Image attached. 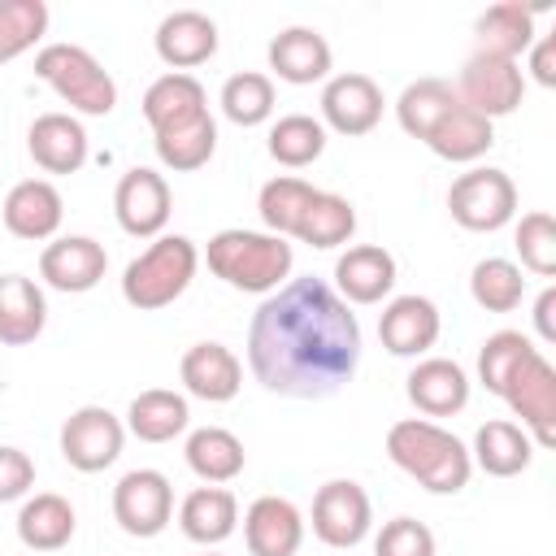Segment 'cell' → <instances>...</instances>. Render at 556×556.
<instances>
[{
    "label": "cell",
    "instance_id": "1",
    "mask_svg": "<svg viewBox=\"0 0 556 556\" xmlns=\"http://www.w3.org/2000/svg\"><path fill=\"white\" fill-rule=\"evenodd\" d=\"M361 365V326L321 278H291L248 321L252 378L287 400H326Z\"/></svg>",
    "mask_w": 556,
    "mask_h": 556
},
{
    "label": "cell",
    "instance_id": "2",
    "mask_svg": "<svg viewBox=\"0 0 556 556\" xmlns=\"http://www.w3.org/2000/svg\"><path fill=\"white\" fill-rule=\"evenodd\" d=\"M387 456L430 495H456L473 478L469 447L430 417H404L387 430Z\"/></svg>",
    "mask_w": 556,
    "mask_h": 556
},
{
    "label": "cell",
    "instance_id": "3",
    "mask_svg": "<svg viewBox=\"0 0 556 556\" xmlns=\"http://www.w3.org/2000/svg\"><path fill=\"white\" fill-rule=\"evenodd\" d=\"M204 261L226 287L248 291V295H269V291H278L287 282L295 252H291V243L282 235L230 226V230H217L208 239Z\"/></svg>",
    "mask_w": 556,
    "mask_h": 556
},
{
    "label": "cell",
    "instance_id": "4",
    "mask_svg": "<svg viewBox=\"0 0 556 556\" xmlns=\"http://www.w3.org/2000/svg\"><path fill=\"white\" fill-rule=\"evenodd\" d=\"M195 269H200V248L187 235H156L122 269V300L139 313H156L191 287Z\"/></svg>",
    "mask_w": 556,
    "mask_h": 556
},
{
    "label": "cell",
    "instance_id": "5",
    "mask_svg": "<svg viewBox=\"0 0 556 556\" xmlns=\"http://www.w3.org/2000/svg\"><path fill=\"white\" fill-rule=\"evenodd\" d=\"M35 78H43L83 117H109L117 109L113 74L78 43H43L35 52Z\"/></svg>",
    "mask_w": 556,
    "mask_h": 556
},
{
    "label": "cell",
    "instance_id": "6",
    "mask_svg": "<svg viewBox=\"0 0 556 556\" xmlns=\"http://www.w3.org/2000/svg\"><path fill=\"white\" fill-rule=\"evenodd\" d=\"M452 222L478 235H491L517 217V182L495 165H473L447 187Z\"/></svg>",
    "mask_w": 556,
    "mask_h": 556
},
{
    "label": "cell",
    "instance_id": "7",
    "mask_svg": "<svg viewBox=\"0 0 556 556\" xmlns=\"http://www.w3.org/2000/svg\"><path fill=\"white\" fill-rule=\"evenodd\" d=\"M500 400L521 417L534 447H556V369L539 348L508 374Z\"/></svg>",
    "mask_w": 556,
    "mask_h": 556
},
{
    "label": "cell",
    "instance_id": "8",
    "mask_svg": "<svg viewBox=\"0 0 556 556\" xmlns=\"http://www.w3.org/2000/svg\"><path fill=\"white\" fill-rule=\"evenodd\" d=\"M456 100L473 113H482L486 122L495 117H508L521 96H526V74L517 61L508 56H491V52H469L460 74H456Z\"/></svg>",
    "mask_w": 556,
    "mask_h": 556
},
{
    "label": "cell",
    "instance_id": "9",
    "mask_svg": "<svg viewBox=\"0 0 556 556\" xmlns=\"http://www.w3.org/2000/svg\"><path fill=\"white\" fill-rule=\"evenodd\" d=\"M126 443V426L117 413H109L104 404H83L65 417L61 426V456L70 469L78 473H100L122 456Z\"/></svg>",
    "mask_w": 556,
    "mask_h": 556
},
{
    "label": "cell",
    "instance_id": "10",
    "mask_svg": "<svg viewBox=\"0 0 556 556\" xmlns=\"http://www.w3.org/2000/svg\"><path fill=\"white\" fill-rule=\"evenodd\" d=\"M113 521L130 539H156L174 521V486L161 469H130L113 486Z\"/></svg>",
    "mask_w": 556,
    "mask_h": 556
},
{
    "label": "cell",
    "instance_id": "11",
    "mask_svg": "<svg viewBox=\"0 0 556 556\" xmlns=\"http://www.w3.org/2000/svg\"><path fill=\"white\" fill-rule=\"evenodd\" d=\"M374 526L369 491L352 478H330L313 495V534L326 547H356Z\"/></svg>",
    "mask_w": 556,
    "mask_h": 556
},
{
    "label": "cell",
    "instance_id": "12",
    "mask_svg": "<svg viewBox=\"0 0 556 556\" xmlns=\"http://www.w3.org/2000/svg\"><path fill=\"white\" fill-rule=\"evenodd\" d=\"M169 208H174V195H169L165 174H156L148 165H135V169H126L117 178L113 217H117V226L130 239H156V235H165Z\"/></svg>",
    "mask_w": 556,
    "mask_h": 556
},
{
    "label": "cell",
    "instance_id": "13",
    "mask_svg": "<svg viewBox=\"0 0 556 556\" xmlns=\"http://www.w3.org/2000/svg\"><path fill=\"white\" fill-rule=\"evenodd\" d=\"M382 109H387L382 87L369 74L348 70V74L326 78V87H321V117L317 122L330 126L334 135L356 139V135H369L382 122Z\"/></svg>",
    "mask_w": 556,
    "mask_h": 556
},
{
    "label": "cell",
    "instance_id": "14",
    "mask_svg": "<svg viewBox=\"0 0 556 556\" xmlns=\"http://www.w3.org/2000/svg\"><path fill=\"white\" fill-rule=\"evenodd\" d=\"M104 269H109V252L91 235H61L39 252V278L65 295H83L100 287Z\"/></svg>",
    "mask_w": 556,
    "mask_h": 556
},
{
    "label": "cell",
    "instance_id": "15",
    "mask_svg": "<svg viewBox=\"0 0 556 556\" xmlns=\"http://www.w3.org/2000/svg\"><path fill=\"white\" fill-rule=\"evenodd\" d=\"M0 217H4V230L13 239L43 243V239H52L61 230L65 200L48 178H22V182L9 187V195L0 204Z\"/></svg>",
    "mask_w": 556,
    "mask_h": 556
},
{
    "label": "cell",
    "instance_id": "16",
    "mask_svg": "<svg viewBox=\"0 0 556 556\" xmlns=\"http://www.w3.org/2000/svg\"><path fill=\"white\" fill-rule=\"evenodd\" d=\"M439 330H443V317L426 295H395L378 317V339L391 356H413V361L426 356L439 343Z\"/></svg>",
    "mask_w": 556,
    "mask_h": 556
},
{
    "label": "cell",
    "instance_id": "17",
    "mask_svg": "<svg viewBox=\"0 0 556 556\" xmlns=\"http://www.w3.org/2000/svg\"><path fill=\"white\" fill-rule=\"evenodd\" d=\"M26 148L43 174H78L91 156L87 126L74 113H39L26 130Z\"/></svg>",
    "mask_w": 556,
    "mask_h": 556
},
{
    "label": "cell",
    "instance_id": "18",
    "mask_svg": "<svg viewBox=\"0 0 556 556\" xmlns=\"http://www.w3.org/2000/svg\"><path fill=\"white\" fill-rule=\"evenodd\" d=\"M243 543L252 556H295L304 543V513L287 495H256L243 513Z\"/></svg>",
    "mask_w": 556,
    "mask_h": 556
},
{
    "label": "cell",
    "instance_id": "19",
    "mask_svg": "<svg viewBox=\"0 0 556 556\" xmlns=\"http://www.w3.org/2000/svg\"><path fill=\"white\" fill-rule=\"evenodd\" d=\"M152 43H156V56L174 74H187V70L213 61V52H217V22L208 13H200V9H174V13L161 17Z\"/></svg>",
    "mask_w": 556,
    "mask_h": 556
},
{
    "label": "cell",
    "instance_id": "20",
    "mask_svg": "<svg viewBox=\"0 0 556 556\" xmlns=\"http://www.w3.org/2000/svg\"><path fill=\"white\" fill-rule=\"evenodd\" d=\"M178 378H182L187 395L208 400V404H226V400H235L239 387H243V365H239V356H235L226 343L204 339V343H191V348L182 352Z\"/></svg>",
    "mask_w": 556,
    "mask_h": 556
},
{
    "label": "cell",
    "instance_id": "21",
    "mask_svg": "<svg viewBox=\"0 0 556 556\" xmlns=\"http://www.w3.org/2000/svg\"><path fill=\"white\" fill-rule=\"evenodd\" d=\"M404 391L421 417H456L469 404V374L447 356H421L408 369Z\"/></svg>",
    "mask_w": 556,
    "mask_h": 556
},
{
    "label": "cell",
    "instance_id": "22",
    "mask_svg": "<svg viewBox=\"0 0 556 556\" xmlns=\"http://www.w3.org/2000/svg\"><path fill=\"white\" fill-rule=\"evenodd\" d=\"M395 287V256L378 243H356L334 261V291L343 304H378Z\"/></svg>",
    "mask_w": 556,
    "mask_h": 556
},
{
    "label": "cell",
    "instance_id": "23",
    "mask_svg": "<svg viewBox=\"0 0 556 556\" xmlns=\"http://www.w3.org/2000/svg\"><path fill=\"white\" fill-rule=\"evenodd\" d=\"M330 61H334V52H330L326 35L313 26H287L269 39V70L291 87L330 78Z\"/></svg>",
    "mask_w": 556,
    "mask_h": 556
},
{
    "label": "cell",
    "instance_id": "24",
    "mask_svg": "<svg viewBox=\"0 0 556 556\" xmlns=\"http://www.w3.org/2000/svg\"><path fill=\"white\" fill-rule=\"evenodd\" d=\"M48 326V300L35 278L26 274H0V343L26 348Z\"/></svg>",
    "mask_w": 556,
    "mask_h": 556
},
{
    "label": "cell",
    "instance_id": "25",
    "mask_svg": "<svg viewBox=\"0 0 556 556\" xmlns=\"http://www.w3.org/2000/svg\"><path fill=\"white\" fill-rule=\"evenodd\" d=\"M469 460H473L486 478H517V473L530 469V460H534V439H530L517 421L491 417V421L478 426L473 447H469Z\"/></svg>",
    "mask_w": 556,
    "mask_h": 556
},
{
    "label": "cell",
    "instance_id": "26",
    "mask_svg": "<svg viewBox=\"0 0 556 556\" xmlns=\"http://www.w3.org/2000/svg\"><path fill=\"white\" fill-rule=\"evenodd\" d=\"M78 530L74 504L56 491H35L17 508V539L30 552H61Z\"/></svg>",
    "mask_w": 556,
    "mask_h": 556
},
{
    "label": "cell",
    "instance_id": "27",
    "mask_svg": "<svg viewBox=\"0 0 556 556\" xmlns=\"http://www.w3.org/2000/svg\"><path fill=\"white\" fill-rule=\"evenodd\" d=\"M178 526L200 547L226 543L235 534V526H239V500H235V491H226V486H195L178 504Z\"/></svg>",
    "mask_w": 556,
    "mask_h": 556
},
{
    "label": "cell",
    "instance_id": "28",
    "mask_svg": "<svg viewBox=\"0 0 556 556\" xmlns=\"http://www.w3.org/2000/svg\"><path fill=\"white\" fill-rule=\"evenodd\" d=\"M495 143V122H486L482 113L465 109L460 100L439 117V126L426 135V148L452 165H469L478 156H486V148Z\"/></svg>",
    "mask_w": 556,
    "mask_h": 556
},
{
    "label": "cell",
    "instance_id": "29",
    "mask_svg": "<svg viewBox=\"0 0 556 556\" xmlns=\"http://www.w3.org/2000/svg\"><path fill=\"white\" fill-rule=\"evenodd\" d=\"M191 473L204 482V486H222V482H235L248 465V452L239 443L235 430L226 426H200L187 434V447H182Z\"/></svg>",
    "mask_w": 556,
    "mask_h": 556
},
{
    "label": "cell",
    "instance_id": "30",
    "mask_svg": "<svg viewBox=\"0 0 556 556\" xmlns=\"http://www.w3.org/2000/svg\"><path fill=\"white\" fill-rule=\"evenodd\" d=\"M473 35H478V52L517 61V56L530 52V43L539 39V30H534V9L521 4V0H500V4H491L486 13H478Z\"/></svg>",
    "mask_w": 556,
    "mask_h": 556
},
{
    "label": "cell",
    "instance_id": "31",
    "mask_svg": "<svg viewBox=\"0 0 556 556\" xmlns=\"http://www.w3.org/2000/svg\"><path fill=\"white\" fill-rule=\"evenodd\" d=\"M191 421V408H187V395L182 391H169V387H152V391H139L126 408V430L139 439V443H169L187 430Z\"/></svg>",
    "mask_w": 556,
    "mask_h": 556
},
{
    "label": "cell",
    "instance_id": "32",
    "mask_svg": "<svg viewBox=\"0 0 556 556\" xmlns=\"http://www.w3.org/2000/svg\"><path fill=\"white\" fill-rule=\"evenodd\" d=\"M200 113H208V96H204V87H200L195 74H174L169 70V74H161L143 91V122L152 126V135L156 130H169L178 122H191Z\"/></svg>",
    "mask_w": 556,
    "mask_h": 556
},
{
    "label": "cell",
    "instance_id": "33",
    "mask_svg": "<svg viewBox=\"0 0 556 556\" xmlns=\"http://www.w3.org/2000/svg\"><path fill=\"white\" fill-rule=\"evenodd\" d=\"M152 143H156V156H161L165 169L191 174V169L208 165V156L217 152V122H213V113H200L191 122H178L169 130H156Z\"/></svg>",
    "mask_w": 556,
    "mask_h": 556
},
{
    "label": "cell",
    "instance_id": "34",
    "mask_svg": "<svg viewBox=\"0 0 556 556\" xmlns=\"http://www.w3.org/2000/svg\"><path fill=\"white\" fill-rule=\"evenodd\" d=\"M352 235H356V208L348 195H334V191H317L291 230V239L308 248H339Z\"/></svg>",
    "mask_w": 556,
    "mask_h": 556
},
{
    "label": "cell",
    "instance_id": "35",
    "mask_svg": "<svg viewBox=\"0 0 556 556\" xmlns=\"http://www.w3.org/2000/svg\"><path fill=\"white\" fill-rule=\"evenodd\" d=\"M452 104H456V91H452L447 78H417V83H408V87L400 91V100H395V122H400L404 135H413V139L426 143V135L439 126V117H443Z\"/></svg>",
    "mask_w": 556,
    "mask_h": 556
},
{
    "label": "cell",
    "instance_id": "36",
    "mask_svg": "<svg viewBox=\"0 0 556 556\" xmlns=\"http://www.w3.org/2000/svg\"><path fill=\"white\" fill-rule=\"evenodd\" d=\"M326 152V126L308 113H287L269 126V156L287 169H304Z\"/></svg>",
    "mask_w": 556,
    "mask_h": 556
},
{
    "label": "cell",
    "instance_id": "37",
    "mask_svg": "<svg viewBox=\"0 0 556 556\" xmlns=\"http://www.w3.org/2000/svg\"><path fill=\"white\" fill-rule=\"evenodd\" d=\"M469 295L478 308L486 313H513L526 295V278H521V265L508 261V256H486L473 265L469 274Z\"/></svg>",
    "mask_w": 556,
    "mask_h": 556
},
{
    "label": "cell",
    "instance_id": "38",
    "mask_svg": "<svg viewBox=\"0 0 556 556\" xmlns=\"http://www.w3.org/2000/svg\"><path fill=\"white\" fill-rule=\"evenodd\" d=\"M222 113L235 122V126H261L274 117V78L269 74H256V70H243V74H230L222 83Z\"/></svg>",
    "mask_w": 556,
    "mask_h": 556
},
{
    "label": "cell",
    "instance_id": "39",
    "mask_svg": "<svg viewBox=\"0 0 556 556\" xmlns=\"http://www.w3.org/2000/svg\"><path fill=\"white\" fill-rule=\"evenodd\" d=\"M313 195H317L313 182H304V178H295V174H278V178H269V182L261 187L256 213H261V222H265L269 235H282V239H287Z\"/></svg>",
    "mask_w": 556,
    "mask_h": 556
},
{
    "label": "cell",
    "instance_id": "40",
    "mask_svg": "<svg viewBox=\"0 0 556 556\" xmlns=\"http://www.w3.org/2000/svg\"><path fill=\"white\" fill-rule=\"evenodd\" d=\"M48 30V4L43 0H0V65L17 61L26 48H35Z\"/></svg>",
    "mask_w": 556,
    "mask_h": 556
},
{
    "label": "cell",
    "instance_id": "41",
    "mask_svg": "<svg viewBox=\"0 0 556 556\" xmlns=\"http://www.w3.org/2000/svg\"><path fill=\"white\" fill-rule=\"evenodd\" d=\"M530 352H534V343H530V334H521V330H495V334H486L482 348H478V382H482L491 395H500L504 382H508V374H513Z\"/></svg>",
    "mask_w": 556,
    "mask_h": 556
},
{
    "label": "cell",
    "instance_id": "42",
    "mask_svg": "<svg viewBox=\"0 0 556 556\" xmlns=\"http://www.w3.org/2000/svg\"><path fill=\"white\" fill-rule=\"evenodd\" d=\"M513 243H517V256L530 274H539V278L556 274V217L552 213H543V208L526 213L513 230Z\"/></svg>",
    "mask_w": 556,
    "mask_h": 556
},
{
    "label": "cell",
    "instance_id": "43",
    "mask_svg": "<svg viewBox=\"0 0 556 556\" xmlns=\"http://www.w3.org/2000/svg\"><path fill=\"white\" fill-rule=\"evenodd\" d=\"M434 552H439L434 534L417 517H391L374 539V556H434Z\"/></svg>",
    "mask_w": 556,
    "mask_h": 556
},
{
    "label": "cell",
    "instance_id": "44",
    "mask_svg": "<svg viewBox=\"0 0 556 556\" xmlns=\"http://www.w3.org/2000/svg\"><path fill=\"white\" fill-rule=\"evenodd\" d=\"M30 486H35V460L22 447H4L0 443V504L26 500Z\"/></svg>",
    "mask_w": 556,
    "mask_h": 556
},
{
    "label": "cell",
    "instance_id": "45",
    "mask_svg": "<svg viewBox=\"0 0 556 556\" xmlns=\"http://www.w3.org/2000/svg\"><path fill=\"white\" fill-rule=\"evenodd\" d=\"M530 74H534V83L556 87V39L552 35L530 43Z\"/></svg>",
    "mask_w": 556,
    "mask_h": 556
},
{
    "label": "cell",
    "instance_id": "46",
    "mask_svg": "<svg viewBox=\"0 0 556 556\" xmlns=\"http://www.w3.org/2000/svg\"><path fill=\"white\" fill-rule=\"evenodd\" d=\"M534 330L543 343H556V287H543V295L534 300Z\"/></svg>",
    "mask_w": 556,
    "mask_h": 556
},
{
    "label": "cell",
    "instance_id": "47",
    "mask_svg": "<svg viewBox=\"0 0 556 556\" xmlns=\"http://www.w3.org/2000/svg\"><path fill=\"white\" fill-rule=\"evenodd\" d=\"M200 556H222V552H200Z\"/></svg>",
    "mask_w": 556,
    "mask_h": 556
}]
</instances>
